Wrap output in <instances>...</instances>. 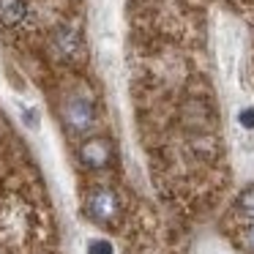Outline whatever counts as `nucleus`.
<instances>
[{"instance_id":"6e6552de","label":"nucleus","mask_w":254,"mask_h":254,"mask_svg":"<svg viewBox=\"0 0 254 254\" xmlns=\"http://www.w3.org/2000/svg\"><path fill=\"white\" fill-rule=\"evenodd\" d=\"M238 123H241L243 128H249V131H254V107H243V110L238 112Z\"/></svg>"},{"instance_id":"423d86ee","label":"nucleus","mask_w":254,"mask_h":254,"mask_svg":"<svg viewBox=\"0 0 254 254\" xmlns=\"http://www.w3.org/2000/svg\"><path fill=\"white\" fill-rule=\"evenodd\" d=\"M235 213L241 216L246 224H252V221H254V186L243 189V191L238 194V199H235Z\"/></svg>"},{"instance_id":"7ed1b4c3","label":"nucleus","mask_w":254,"mask_h":254,"mask_svg":"<svg viewBox=\"0 0 254 254\" xmlns=\"http://www.w3.org/2000/svg\"><path fill=\"white\" fill-rule=\"evenodd\" d=\"M112 159H115V150H112V142L104 137H90L79 145V161L88 170H104L112 164Z\"/></svg>"},{"instance_id":"0eeeda50","label":"nucleus","mask_w":254,"mask_h":254,"mask_svg":"<svg viewBox=\"0 0 254 254\" xmlns=\"http://www.w3.org/2000/svg\"><path fill=\"white\" fill-rule=\"evenodd\" d=\"M85 254H115V249H112V243L104 241V238H90Z\"/></svg>"},{"instance_id":"f257e3e1","label":"nucleus","mask_w":254,"mask_h":254,"mask_svg":"<svg viewBox=\"0 0 254 254\" xmlns=\"http://www.w3.org/2000/svg\"><path fill=\"white\" fill-rule=\"evenodd\" d=\"M85 213L96 224L112 227L118 221V216H121V197H118V191H112L107 186H96L85 197Z\"/></svg>"},{"instance_id":"1a4fd4ad","label":"nucleus","mask_w":254,"mask_h":254,"mask_svg":"<svg viewBox=\"0 0 254 254\" xmlns=\"http://www.w3.org/2000/svg\"><path fill=\"white\" fill-rule=\"evenodd\" d=\"M243 246L254 252V221H252V224H246V230H243Z\"/></svg>"},{"instance_id":"39448f33","label":"nucleus","mask_w":254,"mask_h":254,"mask_svg":"<svg viewBox=\"0 0 254 254\" xmlns=\"http://www.w3.org/2000/svg\"><path fill=\"white\" fill-rule=\"evenodd\" d=\"M28 19V0H0V22L17 28Z\"/></svg>"},{"instance_id":"20e7f679","label":"nucleus","mask_w":254,"mask_h":254,"mask_svg":"<svg viewBox=\"0 0 254 254\" xmlns=\"http://www.w3.org/2000/svg\"><path fill=\"white\" fill-rule=\"evenodd\" d=\"M55 50L61 58H66V61H74V58L79 55V50H82V39H79V33L74 28H68V25H61V28L55 30Z\"/></svg>"},{"instance_id":"f03ea898","label":"nucleus","mask_w":254,"mask_h":254,"mask_svg":"<svg viewBox=\"0 0 254 254\" xmlns=\"http://www.w3.org/2000/svg\"><path fill=\"white\" fill-rule=\"evenodd\" d=\"M63 118H66V126L74 134H88L96 123V107L85 96H71L63 107Z\"/></svg>"}]
</instances>
